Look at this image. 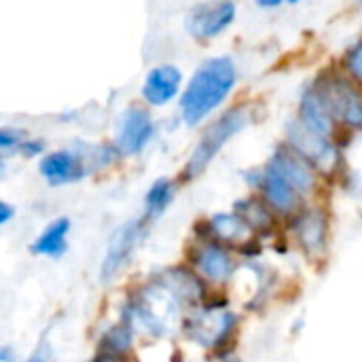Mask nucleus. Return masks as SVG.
Listing matches in <instances>:
<instances>
[{"mask_svg": "<svg viewBox=\"0 0 362 362\" xmlns=\"http://www.w3.org/2000/svg\"><path fill=\"white\" fill-rule=\"evenodd\" d=\"M238 72L231 57H210L191 76L182 98L180 112L189 127L199 125L214 108H218L235 85Z\"/></svg>", "mask_w": 362, "mask_h": 362, "instance_id": "1", "label": "nucleus"}, {"mask_svg": "<svg viewBox=\"0 0 362 362\" xmlns=\"http://www.w3.org/2000/svg\"><path fill=\"white\" fill-rule=\"evenodd\" d=\"M248 119H250V115H248V110L244 106H238V108L225 112L221 119H216L206 129V134L202 136V140L197 142V146H195V151H193V155L189 159V165L185 170V174H189V178L199 176L208 168V163L218 155V151L238 132H242L248 125Z\"/></svg>", "mask_w": 362, "mask_h": 362, "instance_id": "2", "label": "nucleus"}, {"mask_svg": "<svg viewBox=\"0 0 362 362\" xmlns=\"http://www.w3.org/2000/svg\"><path fill=\"white\" fill-rule=\"evenodd\" d=\"M144 233H146V218L127 221L125 225H121L112 233V238L108 242V248H106V257L102 261V269H100V276H102L104 282H110L127 265L134 250L142 242Z\"/></svg>", "mask_w": 362, "mask_h": 362, "instance_id": "3", "label": "nucleus"}, {"mask_svg": "<svg viewBox=\"0 0 362 362\" xmlns=\"http://www.w3.org/2000/svg\"><path fill=\"white\" fill-rule=\"evenodd\" d=\"M185 329L189 333V337L202 346L208 348H216L221 352V348L233 339V329H235V316L229 312H221V310H208L202 316L191 318L189 322H185Z\"/></svg>", "mask_w": 362, "mask_h": 362, "instance_id": "4", "label": "nucleus"}, {"mask_svg": "<svg viewBox=\"0 0 362 362\" xmlns=\"http://www.w3.org/2000/svg\"><path fill=\"white\" fill-rule=\"evenodd\" d=\"M155 125L151 121V115L146 108L132 104L119 123V134H117V148L121 155H138L153 138Z\"/></svg>", "mask_w": 362, "mask_h": 362, "instance_id": "5", "label": "nucleus"}, {"mask_svg": "<svg viewBox=\"0 0 362 362\" xmlns=\"http://www.w3.org/2000/svg\"><path fill=\"white\" fill-rule=\"evenodd\" d=\"M233 19H235V4L231 0H212L191 11L187 28L195 38L206 40L227 30Z\"/></svg>", "mask_w": 362, "mask_h": 362, "instance_id": "6", "label": "nucleus"}, {"mask_svg": "<svg viewBox=\"0 0 362 362\" xmlns=\"http://www.w3.org/2000/svg\"><path fill=\"white\" fill-rule=\"evenodd\" d=\"M288 134V144L295 148L301 157H305L310 163L316 165H329L335 159V148L329 142L327 136L316 134L310 129L303 121H291L286 127Z\"/></svg>", "mask_w": 362, "mask_h": 362, "instance_id": "7", "label": "nucleus"}, {"mask_svg": "<svg viewBox=\"0 0 362 362\" xmlns=\"http://www.w3.org/2000/svg\"><path fill=\"white\" fill-rule=\"evenodd\" d=\"M269 165L278 174H282L299 195H308L316 187V174L312 170V163L305 157H301L291 146L288 148L286 146H280L276 151V155L272 157V163Z\"/></svg>", "mask_w": 362, "mask_h": 362, "instance_id": "8", "label": "nucleus"}, {"mask_svg": "<svg viewBox=\"0 0 362 362\" xmlns=\"http://www.w3.org/2000/svg\"><path fill=\"white\" fill-rule=\"evenodd\" d=\"M320 93L327 98L337 119H341L346 125L354 129H362V95L350 83H346L344 78H335Z\"/></svg>", "mask_w": 362, "mask_h": 362, "instance_id": "9", "label": "nucleus"}, {"mask_svg": "<svg viewBox=\"0 0 362 362\" xmlns=\"http://www.w3.org/2000/svg\"><path fill=\"white\" fill-rule=\"evenodd\" d=\"M180 83H182L180 70L172 64H161L146 74L142 85V95L153 106H165L180 91Z\"/></svg>", "mask_w": 362, "mask_h": 362, "instance_id": "10", "label": "nucleus"}, {"mask_svg": "<svg viewBox=\"0 0 362 362\" xmlns=\"http://www.w3.org/2000/svg\"><path fill=\"white\" fill-rule=\"evenodd\" d=\"M40 174L51 185L76 182L85 176V165L78 155L70 151H55L40 161Z\"/></svg>", "mask_w": 362, "mask_h": 362, "instance_id": "11", "label": "nucleus"}, {"mask_svg": "<svg viewBox=\"0 0 362 362\" xmlns=\"http://www.w3.org/2000/svg\"><path fill=\"white\" fill-rule=\"evenodd\" d=\"M299 244L310 255H320L327 246V218L320 210L301 212L293 223Z\"/></svg>", "mask_w": 362, "mask_h": 362, "instance_id": "12", "label": "nucleus"}, {"mask_svg": "<svg viewBox=\"0 0 362 362\" xmlns=\"http://www.w3.org/2000/svg\"><path fill=\"white\" fill-rule=\"evenodd\" d=\"M333 119H335V115H333L327 98L316 89H308L301 100V121L316 134L329 138L335 127Z\"/></svg>", "mask_w": 362, "mask_h": 362, "instance_id": "13", "label": "nucleus"}, {"mask_svg": "<svg viewBox=\"0 0 362 362\" xmlns=\"http://www.w3.org/2000/svg\"><path fill=\"white\" fill-rule=\"evenodd\" d=\"M195 263L210 282H225L233 274V261L221 244H204L195 255Z\"/></svg>", "mask_w": 362, "mask_h": 362, "instance_id": "14", "label": "nucleus"}, {"mask_svg": "<svg viewBox=\"0 0 362 362\" xmlns=\"http://www.w3.org/2000/svg\"><path fill=\"white\" fill-rule=\"evenodd\" d=\"M261 182H263V193H265V199L269 202V206H274L280 212H293L299 208V193L272 165L263 174Z\"/></svg>", "mask_w": 362, "mask_h": 362, "instance_id": "15", "label": "nucleus"}, {"mask_svg": "<svg viewBox=\"0 0 362 362\" xmlns=\"http://www.w3.org/2000/svg\"><path fill=\"white\" fill-rule=\"evenodd\" d=\"M252 227L240 214H216L210 221V235L225 244L244 246L252 240Z\"/></svg>", "mask_w": 362, "mask_h": 362, "instance_id": "16", "label": "nucleus"}, {"mask_svg": "<svg viewBox=\"0 0 362 362\" xmlns=\"http://www.w3.org/2000/svg\"><path fill=\"white\" fill-rule=\"evenodd\" d=\"M70 233V221L68 218H55L53 223L47 225V229L38 235V240L32 246V252L40 257H51L59 259L66 252V238Z\"/></svg>", "mask_w": 362, "mask_h": 362, "instance_id": "17", "label": "nucleus"}, {"mask_svg": "<svg viewBox=\"0 0 362 362\" xmlns=\"http://www.w3.org/2000/svg\"><path fill=\"white\" fill-rule=\"evenodd\" d=\"M174 197V185L168 178H159L153 182V187L148 189L146 197H144V206H146V218H157L165 212V208L172 204Z\"/></svg>", "mask_w": 362, "mask_h": 362, "instance_id": "18", "label": "nucleus"}, {"mask_svg": "<svg viewBox=\"0 0 362 362\" xmlns=\"http://www.w3.org/2000/svg\"><path fill=\"white\" fill-rule=\"evenodd\" d=\"M132 348V333H129V327L127 325H121V327H115L106 339H104V352L106 354H112V356H123L127 354Z\"/></svg>", "mask_w": 362, "mask_h": 362, "instance_id": "19", "label": "nucleus"}, {"mask_svg": "<svg viewBox=\"0 0 362 362\" xmlns=\"http://www.w3.org/2000/svg\"><path fill=\"white\" fill-rule=\"evenodd\" d=\"M240 216L252 227V229H259V227H269L272 225V212L265 208V206H261V204H257V202H242L240 206Z\"/></svg>", "mask_w": 362, "mask_h": 362, "instance_id": "20", "label": "nucleus"}, {"mask_svg": "<svg viewBox=\"0 0 362 362\" xmlns=\"http://www.w3.org/2000/svg\"><path fill=\"white\" fill-rule=\"evenodd\" d=\"M346 68L348 72L362 83V42H358L356 47H352L346 55Z\"/></svg>", "mask_w": 362, "mask_h": 362, "instance_id": "21", "label": "nucleus"}, {"mask_svg": "<svg viewBox=\"0 0 362 362\" xmlns=\"http://www.w3.org/2000/svg\"><path fill=\"white\" fill-rule=\"evenodd\" d=\"M21 138H23V132L2 127V129H0V148H2V151H8V148H13V146H21V144H23Z\"/></svg>", "mask_w": 362, "mask_h": 362, "instance_id": "22", "label": "nucleus"}, {"mask_svg": "<svg viewBox=\"0 0 362 362\" xmlns=\"http://www.w3.org/2000/svg\"><path fill=\"white\" fill-rule=\"evenodd\" d=\"M19 151H21L25 157H34V155H38V153L42 151V144H40V142H23V144L19 146Z\"/></svg>", "mask_w": 362, "mask_h": 362, "instance_id": "23", "label": "nucleus"}, {"mask_svg": "<svg viewBox=\"0 0 362 362\" xmlns=\"http://www.w3.org/2000/svg\"><path fill=\"white\" fill-rule=\"evenodd\" d=\"M13 214H15L13 208H11L6 202H2V204H0V225H6V223L13 218Z\"/></svg>", "mask_w": 362, "mask_h": 362, "instance_id": "24", "label": "nucleus"}, {"mask_svg": "<svg viewBox=\"0 0 362 362\" xmlns=\"http://www.w3.org/2000/svg\"><path fill=\"white\" fill-rule=\"evenodd\" d=\"M284 0H257V4L259 6H263V8H272V6H278V4H282Z\"/></svg>", "mask_w": 362, "mask_h": 362, "instance_id": "25", "label": "nucleus"}, {"mask_svg": "<svg viewBox=\"0 0 362 362\" xmlns=\"http://www.w3.org/2000/svg\"><path fill=\"white\" fill-rule=\"evenodd\" d=\"M95 362H119V361H117V356H112V354H106V352H104V354H100V356L95 358Z\"/></svg>", "mask_w": 362, "mask_h": 362, "instance_id": "26", "label": "nucleus"}, {"mask_svg": "<svg viewBox=\"0 0 362 362\" xmlns=\"http://www.w3.org/2000/svg\"><path fill=\"white\" fill-rule=\"evenodd\" d=\"M25 362H47V361H45V356H42V354H32V356H30Z\"/></svg>", "mask_w": 362, "mask_h": 362, "instance_id": "27", "label": "nucleus"}, {"mask_svg": "<svg viewBox=\"0 0 362 362\" xmlns=\"http://www.w3.org/2000/svg\"><path fill=\"white\" fill-rule=\"evenodd\" d=\"M288 2H293V4H295V2H299V0H288Z\"/></svg>", "mask_w": 362, "mask_h": 362, "instance_id": "28", "label": "nucleus"}, {"mask_svg": "<svg viewBox=\"0 0 362 362\" xmlns=\"http://www.w3.org/2000/svg\"><path fill=\"white\" fill-rule=\"evenodd\" d=\"M358 2H361V4H362V0H358Z\"/></svg>", "mask_w": 362, "mask_h": 362, "instance_id": "29", "label": "nucleus"}]
</instances>
